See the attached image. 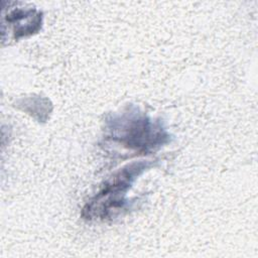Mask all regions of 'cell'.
I'll return each mask as SVG.
<instances>
[{"mask_svg": "<svg viewBox=\"0 0 258 258\" xmlns=\"http://www.w3.org/2000/svg\"><path fill=\"white\" fill-rule=\"evenodd\" d=\"M105 139L132 155L153 153L170 142L163 124L131 106L105 121Z\"/></svg>", "mask_w": 258, "mask_h": 258, "instance_id": "6da1fadb", "label": "cell"}, {"mask_svg": "<svg viewBox=\"0 0 258 258\" xmlns=\"http://www.w3.org/2000/svg\"><path fill=\"white\" fill-rule=\"evenodd\" d=\"M154 166L152 160L133 161L115 172L84 206L82 217L89 221L116 218L127 209V192L144 171Z\"/></svg>", "mask_w": 258, "mask_h": 258, "instance_id": "7a4b0ae2", "label": "cell"}, {"mask_svg": "<svg viewBox=\"0 0 258 258\" xmlns=\"http://www.w3.org/2000/svg\"><path fill=\"white\" fill-rule=\"evenodd\" d=\"M2 12V36L10 32L13 39L31 36L37 33L42 26V12L22 6V3L10 2L8 9L3 7Z\"/></svg>", "mask_w": 258, "mask_h": 258, "instance_id": "3957f363", "label": "cell"}]
</instances>
